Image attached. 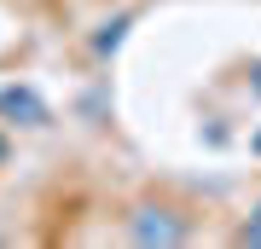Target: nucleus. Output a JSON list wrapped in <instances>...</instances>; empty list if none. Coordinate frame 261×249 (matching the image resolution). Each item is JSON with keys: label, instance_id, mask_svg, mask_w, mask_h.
Listing matches in <instances>:
<instances>
[{"label": "nucleus", "instance_id": "2", "mask_svg": "<svg viewBox=\"0 0 261 249\" xmlns=\"http://www.w3.org/2000/svg\"><path fill=\"white\" fill-rule=\"evenodd\" d=\"M0 162H6V139H0Z\"/></svg>", "mask_w": 261, "mask_h": 249}, {"label": "nucleus", "instance_id": "1", "mask_svg": "<svg viewBox=\"0 0 261 249\" xmlns=\"http://www.w3.org/2000/svg\"><path fill=\"white\" fill-rule=\"evenodd\" d=\"M250 238H261V220H250Z\"/></svg>", "mask_w": 261, "mask_h": 249}]
</instances>
